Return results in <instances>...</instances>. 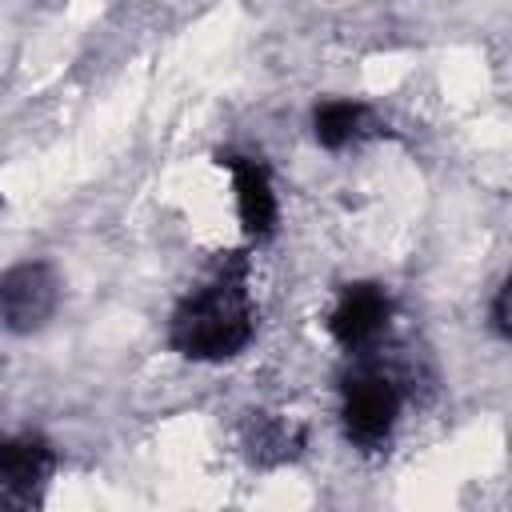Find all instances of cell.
<instances>
[{
	"mask_svg": "<svg viewBox=\"0 0 512 512\" xmlns=\"http://www.w3.org/2000/svg\"><path fill=\"white\" fill-rule=\"evenodd\" d=\"M256 336V308L248 296V256L228 252L220 268L188 292L168 324V344L200 364L240 356Z\"/></svg>",
	"mask_w": 512,
	"mask_h": 512,
	"instance_id": "1",
	"label": "cell"
},
{
	"mask_svg": "<svg viewBox=\"0 0 512 512\" xmlns=\"http://www.w3.org/2000/svg\"><path fill=\"white\" fill-rule=\"evenodd\" d=\"M396 416H400V388L388 372L360 368L344 380L340 424L360 452H380L396 428Z\"/></svg>",
	"mask_w": 512,
	"mask_h": 512,
	"instance_id": "2",
	"label": "cell"
},
{
	"mask_svg": "<svg viewBox=\"0 0 512 512\" xmlns=\"http://www.w3.org/2000/svg\"><path fill=\"white\" fill-rule=\"evenodd\" d=\"M60 304V276L44 260H24L0 272V324L16 336L40 332Z\"/></svg>",
	"mask_w": 512,
	"mask_h": 512,
	"instance_id": "3",
	"label": "cell"
},
{
	"mask_svg": "<svg viewBox=\"0 0 512 512\" xmlns=\"http://www.w3.org/2000/svg\"><path fill=\"white\" fill-rule=\"evenodd\" d=\"M56 468V452L44 436L0 440V508H32Z\"/></svg>",
	"mask_w": 512,
	"mask_h": 512,
	"instance_id": "4",
	"label": "cell"
},
{
	"mask_svg": "<svg viewBox=\"0 0 512 512\" xmlns=\"http://www.w3.org/2000/svg\"><path fill=\"white\" fill-rule=\"evenodd\" d=\"M388 320H392V296L372 280H356V284H344V292L328 316V332L340 348L360 352L384 336Z\"/></svg>",
	"mask_w": 512,
	"mask_h": 512,
	"instance_id": "5",
	"label": "cell"
},
{
	"mask_svg": "<svg viewBox=\"0 0 512 512\" xmlns=\"http://www.w3.org/2000/svg\"><path fill=\"white\" fill-rule=\"evenodd\" d=\"M220 164L232 172L236 184V212H240V228L248 240H268L276 232V192H272V176L256 156H240V152H220Z\"/></svg>",
	"mask_w": 512,
	"mask_h": 512,
	"instance_id": "6",
	"label": "cell"
},
{
	"mask_svg": "<svg viewBox=\"0 0 512 512\" xmlns=\"http://www.w3.org/2000/svg\"><path fill=\"white\" fill-rule=\"evenodd\" d=\"M240 440L252 464L272 468L284 460H296L304 448V428L288 424L284 416H268V412H248V420L240 424Z\"/></svg>",
	"mask_w": 512,
	"mask_h": 512,
	"instance_id": "7",
	"label": "cell"
},
{
	"mask_svg": "<svg viewBox=\"0 0 512 512\" xmlns=\"http://www.w3.org/2000/svg\"><path fill=\"white\" fill-rule=\"evenodd\" d=\"M312 132L316 140L328 148V152H340L348 144H360L364 136L376 132V120L364 104L356 100H324L316 112H312Z\"/></svg>",
	"mask_w": 512,
	"mask_h": 512,
	"instance_id": "8",
	"label": "cell"
},
{
	"mask_svg": "<svg viewBox=\"0 0 512 512\" xmlns=\"http://www.w3.org/2000/svg\"><path fill=\"white\" fill-rule=\"evenodd\" d=\"M492 328H496L500 340L512 336V324H508V280H504V284L496 288V296H492Z\"/></svg>",
	"mask_w": 512,
	"mask_h": 512,
	"instance_id": "9",
	"label": "cell"
}]
</instances>
